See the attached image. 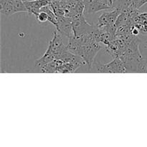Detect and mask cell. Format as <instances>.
<instances>
[{
    "label": "cell",
    "instance_id": "6da1fadb",
    "mask_svg": "<svg viewBox=\"0 0 147 147\" xmlns=\"http://www.w3.org/2000/svg\"><path fill=\"white\" fill-rule=\"evenodd\" d=\"M95 31L78 35L73 34L69 37L67 45L68 50L73 54L81 57L89 67H91L96 55L103 47V44L96 40Z\"/></svg>",
    "mask_w": 147,
    "mask_h": 147
},
{
    "label": "cell",
    "instance_id": "7a4b0ae2",
    "mask_svg": "<svg viewBox=\"0 0 147 147\" xmlns=\"http://www.w3.org/2000/svg\"><path fill=\"white\" fill-rule=\"evenodd\" d=\"M139 42L133 37L126 43L119 57L123 60L127 73H147V60L142 57Z\"/></svg>",
    "mask_w": 147,
    "mask_h": 147
},
{
    "label": "cell",
    "instance_id": "3957f363",
    "mask_svg": "<svg viewBox=\"0 0 147 147\" xmlns=\"http://www.w3.org/2000/svg\"><path fill=\"white\" fill-rule=\"evenodd\" d=\"M96 70L101 73H126V67L120 57L113 58L111 62L106 64L96 63Z\"/></svg>",
    "mask_w": 147,
    "mask_h": 147
},
{
    "label": "cell",
    "instance_id": "277c9868",
    "mask_svg": "<svg viewBox=\"0 0 147 147\" xmlns=\"http://www.w3.org/2000/svg\"><path fill=\"white\" fill-rule=\"evenodd\" d=\"M0 12L11 15L18 12H28L23 0H0Z\"/></svg>",
    "mask_w": 147,
    "mask_h": 147
},
{
    "label": "cell",
    "instance_id": "5b68a950",
    "mask_svg": "<svg viewBox=\"0 0 147 147\" xmlns=\"http://www.w3.org/2000/svg\"><path fill=\"white\" fill-rule=\"evenodd\" d=\"M121 13L119 9H111L109 11L102 14L98 19L97 26L98 27H113L116 24L118 17Z\"/></svg>",
    "mask_w": 147,
    "mask_h": 147
},
{
    "label": "cell",
    "instance_id": "8992f818",
    "mask_svg": "<svg viewBox=\"0 0 147 147\" xmlns=\"http://www.w3.org/2000/svg\"><path fill=\"white\" fill-rule=\"evenodd\" d=\"M85 4L84 13H95L104 9H111V7L100 0H83Z\"/></svg>",
    "mask_w": 147,
    "mask_h": 147
},
{
    "label": "cell",
    "instance_id": "52a82bcc",
    "mask_svg": "<svg viewBox=\"0 0 147 147\" xmlns=\"http://www.w3.org/2000/svg\"><path fill=\"white\" fill-rule=\"evenodd\" d=\"M24 2L27 11L30 14H34V16L40 12L43 7L50 4L47 0H33V1H27Z\"/></svg>",
    "mask_w": 147,
    "mask_h": 147
},
{
    "label": "cell",
    "instance_id": "ba28073f",
    "mask_svg": "<svg viewBox=\"0 0 147 147\" xmlns=\"http://www.w3.org/2000/svg\"><path fill=\"white\" fill-rule=\"evenodd\" d=\"M35 17L37 21H39L40 22H45L47 21L50 22V16H49V14L42 9L40 12L37 15H35Z\"/></svg>",
    "mask_w": 147,
    "mask_h": 147
}]
</instances>
